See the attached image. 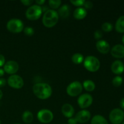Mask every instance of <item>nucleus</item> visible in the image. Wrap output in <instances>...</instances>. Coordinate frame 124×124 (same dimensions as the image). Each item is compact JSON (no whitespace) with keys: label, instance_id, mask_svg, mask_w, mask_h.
I'll use <instances>...</instances> for the list:
<instances>
[{"label":"nucleus","instance_id":"6e6552de","mask_svg":"<svg viewBox=\"0 0 124 124\" xmlns=\"http://www.w3.org/2000/svg\"><path fill=\"white\" fill-rule=\"evenodd\" d=\"M53 113L48 109H42L37 114V118L42 124H48L53 119Z\"/></svg>","mask_w":124,"mask_h":124},{"label":"nucleus","instance_id":"c85d7f7f","mask_svg":"<svg viewBox=\"0 0 124 124\" xmlns=\"http://www.w3.org/2000/svg\"><path fill=\"white\" fill-rule=\"evenodd\" d=\"M103 33L102 32L101 30H97L94 31V38L96 40H101V39L102 38Z\"/></svg>","mask_w":124,"mask_h":124},{"label":"nucleus","instance_id":"20e7f679","mask_svg":"<svg viewBox=\"0 0 124 124\" xmlns=\"http://www.w3.org/2000/svg\"><path fill=\"white\" fill-rule=\"evenodd\" d=\"M42 13V7L38 5H32L27 9L25 16L30 21H36L39 19Z\"/></svg>","mask_w":124,"mask_h":124},{"label":"nucleus","instance_id":"2eb2a0df","mask_svg":"<svg viewBox=\"0 0 124 124\" xmlns=\"http://www.w3.org/2000/svg\"><path fill=\"white\" fill-rule=\"evenodd\" d=\"M111 71L115 75H121L124 71V64L120 60H116L111 65Z\"/></svg>","mask_w":124,"mask_h":124},{"label":"nucleus","instance_id":"4c0bfd02","mask_svg":"<svg viewBox=\"0 0 124 124\" xmlns=\"http://www.w3.org/2000/svg\"><path fill=\"white\" fill-rule=\"evenodd\" d=\"M2 96H3V93H2V91H1V90H0V100H1V99H2Z\"/></svg>","mask_w":124,"mask_h":124},{"label":"nucleus","instance_id":"9d476101","mask_svg":"<svg viewBox=\"0 0 124 124\" xmlns=\"http://www.w3.org/2000/svg\"><path fill=\"white\" fill-rule=\"evenodd\" d=\"M93 101V97L88 93H85L79 96L78 99V104L81 108L85 110L89 107Z\"/></svg>","mask_w":124,"mask_h":124},{"label":"nucleus","instance_id":"1a4fd4ad","mask_svg":"<svg viewBox=\"0 0 124 124\" xmlns=\"http://www.w3.org/2000/svg\"><path fill=\"white\" fill-rule=\"evenodd\" d=\"M7 84L12 88L20 89L24 86V82L23 79L17 75H11L7 79Z\"/></svg>","mask_w":124,"mask_h":124},{"label":"nucleus","instance_id":"4468645a","mask_svg":"<svg viewBox=\"0 0 124 124\" xmlns=\"http://www.w3.org/2000/svg\"><path fill=\"white\" fill-rule=\"evenodd\" d=\"M111 54L117 59L124 58V46L121 44L115 45L111 49Z\"/></svg>","mask_w":124,"mask_h":124},{"label":"nucleus","instance_id":"f3484780","mask_svg":"<svg viewBox=\"0 0 124 124\" xmlns=\"http://www.w3.org/2000/svg\"><path fill=\"white\" fill-rule=\"evenodd\" d=\"M70 13V7L68 4H64L59 8L58 14L59 17L65 19L69 16Z\"/></svg>","mask_w":124,"mask_h":124},{"label":"nucleus","instance_id":"72a5a7b5","mask_svg":"<svg viewBox=\"0 0 124 124\" xmlns=\"http://www.w3.org/2000/svg\"><path fill=\"white\" fill-rule=\"evenodd\" d=\"M6 84V81L5 79L2 78H0V88H2V87H4Z\"/></svg>","mask_w":124,"mask_h":124},{"label":"nucleus","instance_id":"cd10ccee","mask_svg":"<svg viewBox=\"0 0 124 124\" xmlns=\"http://www.w3.org/2000/svg\"><path fill=\"white\" fill-rule=\"evenodd\" d=\"M70 2L72 4L73 6H76L78 7H81V6H84L85 1L84 0H78V1H73V0H71Z\"/></svg>","mask_w":124,"mask_h":124},{"label":"nucleus","instance_id":"6ab92c4d","mask_svg":"<svg viewBox=\"0 0 124 124\" xmlns=\"http://www.w3.org/2000/svg\"><path fill=\"white\" fill-rule=\"evenodd\" d=\"M116 31L120 33H124V16H121L117 19L115 24Z\"/></svg>","mask_w":124,"mask_h":124},{"label":"nucleus","instance_id":"0eeeda50","mask_svg":"<svg viewBox=\"0 0 124 124\" xmlns=\"http://www.w3.org/2000/svg\"><path fill=\"white\" fill-rule=\"evenodd\" d=\"M109 119L113 124H121L124 119V112L120 108H115L110 111Z\"/></svg>","mask_w":124,"mask_h":124},{"label":"nucleus","instance_id":"a878e982","mask_svg":"<svg viewBox=\"0 0 124 124\" xmlns=\"http://www.w3.org/2000/svg\"><path fill=\"white\" fill-rule=\"evenodd\" d=\"M101 28L102 30L104 31H105V32H110V31H112L113 27V25L111 23L106 22V23H103L101 26Z\"/></svg>","mask_w":124,"mask_h":124},{"label":"nucleus","instance_id":"f03ea898","mask_svg":"<svg viewBox=\"0 0 124 124\" xmlns=\"http://www.w3.org/2000/svg\"><path fill=\"white\" fill-rule=\"evenodd\" d=\"M59 18V15L56 11L49 9L47 12H44L42 17V24L47 28L53 27L57 24Z\"/></svg>","mask_w":124,"mask_h":124},{"label":"nucleus","instance_id":"a19ab883","mask_svg":"<svg viewBox=\"0 0 124 124\" xmlns=\"http://www.w3.org/2000/svg\"><path fill=\"white\" fill-rule=\"evenodd\" d=\"M0 124H1V121H0Z\"/></svg>","mask_w":124,"mask_h":124},{"label":"nucleus","instance_id":"aec40b11","mask_svg":"<svg viewBox=\"0 0 124 124\" xmlns=\"http://www.w3.org/2000/svg\"><path fill=\"white\" fill-rule=\"evenodd\" d=\"M82 87L87 92H93L96 88V85L94 82L92 80H85L84 81Z\"/></svg>","mask_w":124,"mask_h":124},{"label":"nucleus","instance_id":"7c9ffc66","mask_svg":"<svg viewBox=\"0 0 124 124\" xmlns=\"http://www.w3.org/2000/svg\"><path fill=\"white\" fill-rule=\"evenodd\" d=\"M21 2L25 6H30L33 3V1L32 0H21Z\"/></svg>","mask_w":124,"mask_h":124},{"label":"nucleus","instance_id":"e433bc0d","mask_svg":"<svg viewBox=\"0 0 124 124\" xmlns=\"http://www.w3.org/2000/svg\"><path fill=\"white\" fill-rule=\"evenodd\" d=\"M4 70L2 69H1L0 68V78H1L2 76H4Z\"/></svg>","mask_w":124,"mask_h":124},{"label":"nucleus","instance_id":"bb28decb","mask_svg":"<svg viewBox=\"0 0 124 124\" xmlns=\"http://www.w3.org/2000/svg\"><path fill=\"white\" fill-rule=\"evenodd\" d=\"M24 34H25L26 36H33L35 33V31H34L33 28L31 27H26L25 28H24Z\"/></svg>","mask_w":124,"mask_h":124},{"label":"nucleus","instance_id":"79ce46f5","mask_svg":"<svg viewBox=\"0 0 124 124\" xmlns=\"http://www.w3.org/2000/svg\"></svg>","mask_w":124,"mask_h":124},{"label":"nucleus","instance_id":"f257e3e1","mask_svg":"<svg viewBox=\"0 0 124 124\" xmlns=\"http://www.w3.org/2000/svg\"><path fill=\"white\" fill-rule=\"evenodd\" d=\"M33 92L38 98L46 100L52 95V88L48 84L37 83L33 87Z\"/></svg>","mask_w":124,"mask_h":124},{"label":"nucleus","instance_id":"a211bd4d","mask_svg":"<svg viewBox=\"0 0 124 124\" xmlns=\"http://www.w3.org/2000/svg\"><path fill=\"white\" fill-rule=\"evenodd\" d=\"M87 15V10L84 7H78L73 12V16L77 20H82L84 19Z\"/></svg>","mask_w":124,"mask_h":124},{"label":"nucleus","instance_id":"dca6fc26","mask_svg":"<svg viewBox=\"0 0 124 124\" xmlns=\"http://www.w3.org/2000/svg\"><path fill=\"white\" fill-rule=\"evenodd\" d=\"M61 111L62 115L67 118H71L75 114V109L73 107L69 104H65L61 108Z\"/></svg>","mask_w":124,"mask_h":124},{"label":"nucleus","instance_id":"7ed1b4c3","mask_svg":"<svg viewBox=\"0 0 124 124\" xmlns=\"http://www.w3.org/2000/svg\"><path fill=\"white\" fill-rule=\"evenodd\" d=\"M85 69L90 72H96L99 69L101 63L99 59L93 56H88L84 60Z\"/></svg>","mask_w":124,"mask_h":124},{"label":"nucleus","instance_id":"58836bf2","mask_svg":"<svg viewBox=\"0 0 124 124\" xmlns=\"http://www.w3.org/2000/svg\"><path fill=\"white\" fill-rule=\"evenodd\" d=\"M122 42H123V44H124V35H123V36H122Z\"/></svg>","mask_w":124,"mask_h":124},{"label":"nucleus","instance_id":"ddd939ff","mask_svg":"<svg viewBox=\"0 0 124 124\" xmlns=\"http://www.w3.org/2000/svg\"><path fill=\"white\" fill-rule=\"evenodd\" d=\"M96 47L98 52L102 54H107L110 51V46L107 41L105 40H99L96 44Z\"/></svg>","mask_w":124,"mask_h":124},{"label":"nucleus","instance_id":"c756f323","mask_svg":"<svg viewBox=\"0 0 124 124\" xmlns=\"http://www.w3.org/2000/svg\"><path fill=\"white\" fill-rule=\"evenodd\" d=\"M84 8L85 10H90L93 7V2L90 1H85L84 4Z\"/></svg>","mask_w":124,"mask_h":124},{"label":"nucleus","instance_id":"412c9836","mask_svg":"<svg viewBox=\"0 0 124 124\" xmlns=\"http://www.w3.org/2000/svg\"><path fill=\"white\" fill-rule=\"evenodd\" d=\"M91 124H108V123L105 117L101 115H98L92 117Z\"/></svg>","mask_w":124,"mask_h":124},{"label":"nucleus","instance_id":"c9c22d12","mask_svg":"<svg viewBox=\"0 0 124 124\" xmlns=\"http://www.w3.org/2000/svg\"><path fill=\"white\" fill-rule=\"evenodd\" d=\"M120 106L122 109H124V98H122L120 101Z\"/></svg>","mask_w":124,"mask_h":124},{"label":"nucleus","instance_id":"9b49d317","mask_svg":"<svg viewBox=\"0 0 124 124\" xmlns=\"http://www.w3.org/2000/svg\"><path fill=\"white\" fill-rule=\"evenodd\" d=\"M3 70L7 74L15 75L19 70V65L15 61H8L4 65Z\"/></svg>","mask_w":124,"mask_h":124},{"label":"nucleus","instance_id":"423d86ee","mask_svg":"<svg viewBox=\"0 0 124 124\" xmlns=\"http://www.w3.org/2000/svg\"><path fill=\"white\" fill-rule=\"evenodd\" d=\"M83 87L79 81H73L67 86L66 89L68 95L71 97H76L79 95L82 92Z\"/></svg>","mask_w":124,"mask_h":124},{"label":"nucleus","instance_id":"393cba45","mask_svg":"<svg viewBox=\"0 0 124 124\" xmlns=\"http://www.w3.org/2000/svg\"><path fill=\"white\" fill-rule=\"evenodd\" d=\"M123 82V79L120 76H115L112 80V84L115 87H119L122 85Z\"/></svg>","mask_w":124,"mask_h":124},{"label":"nucleus","instance_id":"f704fd0d","mask_svg":"<svg viewBox=\"0 0 124 124\" xmlns=\"http://www.w3.org/2000/svg\"><path fill=\"white\" fill-rule=\"evenodd\" d=\"M35 2L36 3V5L41 6L42 5L44 4L46 1L45 0H36V1H35Z\"/></svg>","mask_w":124,"mask_h":124},{"label":"nucleus","instance_id":"473e14b6","mask_svg":"<svg viewBox=\"0 0 124 124\" xmlns=\"http://www.w3.org/2000/svg\"><path fill=\"white\" fill-rule=\"evenodd\" d=\"M78 122L75 117H71L68 120V124H77Z\"/></svg>","mask_w":124,"mask_h":124},{"label":"nucleus","instance_id":"f8f14e48","mask_svg":"<svg viewBox=\"0 0 124 124\" xmlns=\"http://www.w3.org/2000/svg\"><path fill=\"white\" fill-rule=\"evenodd\" d=\"M91 118V113L88 110H82L78 111L75 116V119L78 122L84 124L88 122Z\"/></svg>","mask_w":124,"mask_h":124},{"label":"nucleus","instance_id":"4be33fe9","mask_svg":"<svg viewBox=\"0 0 124 124\" xmlns=\"http://www.w3.org/2000/svg\"><path fill=\"white\" fill-rule=\"evenodd\" d=\"M22 119L26 124H30L33 120V115L30 111H25L22 115Z\"/></svg>","mask_w":124,"mask_h":124},{"label":"nucleus","instance_id":"b1692460","mask_svg":"<svg viewBox=\"0 0 124 124\" xmlns=\"http://www.w3.org/2000/svg\"><path fill=\"white\" fill-rule=\"evenodd\" d=\"M62 1L61 0H50L48 5L52 9H57L61 6Z\"/></svg>","mask_w":124,"mask_h":124},{"label":"nucleus","instance_id":"5701e85b","mask_svg":"<svg viewBox=\"0 0 124 124\" xmlns=\"http://www.w3.org/2000/svg\"><path fill=\"white\" fill-rule=\"evenodd\" d=\"M84 60L83 55L79 53H75L71 57V61L75 64H80Z\"/></svg>","mask_w":124,"mask_h":124},{"label":"nucleus","instance_id":"ea45409f","mask_svg":"<svg viewBox=\"0 0 124 124\" xmlns=\"http://www.w3.org/2000/svg\"><path fill=\"white\" fill-rule=\"evenodd\" d=\"M122 124H124V121H123V122H122Z\"/></svg>","mask_w":124,"mask_h":124},{"label":"nucleus","instance_id":"2f4dec72","mask_svg":"<svg viewBox=\"0 0 124 124\" xmlns=\"http://www.w3.org/2000/svg\"><path fill=\"white\" fill-rule=\"evenodd\" d=\"M5 58L2 54H0V67L4 66V65L5 64Z\"/></svg>","mask_w":124,"mask_h":124},{"label":"nucleus","instance_id":"39448f33","mask_svg":"<svg viewBox=\"0 0 124 124\" xmlns=\"http://www.w3.org/2000/svg\"><path fill=\"white\" fill-rule=\"evenodd\" d=\"M7 29L11 33H18L24 30V24L19 19H11L8 21L6 25Z\"/></svg>","mask_w":124,"mask_h":124}]
</instances>
